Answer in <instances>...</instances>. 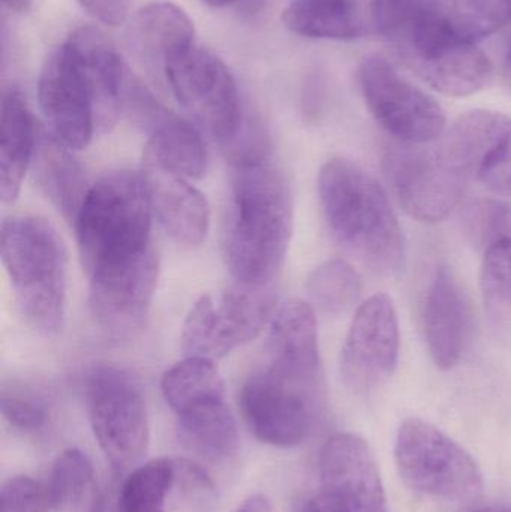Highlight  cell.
I'll return each instance as SVG.
<instances>
[{
	"mask_svg": "<svg viewBox=\"0 0 511 512\" xmlns=\"http://www.w3.org/2000/svg\"><path fill=\"white\" fill-rule=\"evenodd\" d=\"M443 143L468 180L511 198V117L470 111L453 123Z\"/></svg>",
	"mask_w": 511,
	"mask_h": 512,
	"instance_id": "2e32d148",
	"label": "cell"
},
{
	"mask_svg": "<svg viewBox=\"0 0 511 512\" xmlns=\"http://www.w3.org/2000/svg\"><path fill=\"white\" fill-rule=\"evenodd\" d=\"M465 227L476 245L489 249L500 240L510 237L511 212L509 207L497 201H480L468 207Z\"/></svg>",
	"mask_w": 511,
	"mask_h": 512,
	"instance_id": "836d02e7",
	"label": "cell"
},
{
	"mask_svg": "<svg viewBox=\"0 0 511 512\" xmlns=\"http://www.w3.org/2000/svg\"><path fill=\"white\" fill-rule=\"evenodd\" d=\"M423 322L432 361L440 369H452L464 352L470 315L461 286L447 267L435 271L426 294Z\"/></svg>",
	"mask_w": 511,
	"mask_h": 512,
	"instance_id": "44dd1931",
	"label": "cell"
},
{
	"mask_svg": "<svg viewBox=\"0 0 511 512\" xmlns=\"http://www.w3.org/2000/svg\"><path fill=\"white\" fill-rule=\"evenodd\" d=\"M312 8L345 9V11H359L357 0H291Z\"/></svg>",
	"mask_w": 511,
	"mask_h": 512,
	"instance_id": "ab89813d",
	"label": "cell"
},
{
	"mask_svg": "<svg viewBox=\"0 0 511 512\" xmlns=\"http://www.w3.org/2000/svg\"><path fill=\"white\" fill-rule=\"evenodd\" d=\"M234 512H273V508L266 496L255 495L246 499Z\"/></svg>",
	"mask_w": 511,
	"mask_h": 512,
	"instance_id": "60d3db41",
	"label": "cell"
},
{
	"mask_svg": "<svg viewBox=\"0 0 511 512\" xmlns=\"http://www.w3.org/2000/svg\"><path fill=\"white\" fill-rule=\"evenodd\" d=\"M276 313L272 286L236 282L221 297L201 295L189 310L182 330L188 357L216 361L260 336Z\"/></svg>",
	"mask_w": 511,
	"mask_h": 512,
	"instance_id": "52a82bcc",
	"label": "cell"
},
{
	"mask_svg": "<svg viewBox=\"0 0 511 512\" xmlns=\"http://www.w3.org/2000/svg\"><path fill=\"white\" fill-rule=\"evenodd\" d=\"M440 11V0H372L378 32L395 45Z\"/></svg>",
	"mask_w": 511,
	"mask_h": 512,
	"instance_id": "d6a6232c",
	"label": "cell"
},
{
	"mask_svg": "<svg viewBox=\"0 0 511 512\" xmlns=\"http://www.w3.org/2000/svg\"><path fill=\"white\" fill-rule=\"evenodd\" d=\"M38 99L50 134L59 143L72 152L89 146L96 125L95 104L77 51L68 39L45 60Z\"/></svg>",
	"mask_w": 511,
	"mask_h": 512,
	"instance_id": "5bb4252c",
	"label": "cell"
},
{
	"mask_svg": "<svg viewBox=\"0 0 511 512\" xmlns=\"http://www.w3.org/2000/svg\"><path fill=\"white\" fill-rule=\"evenodd\" d=\"M2 2L9 11L20 12V14L26 12L32 5V0H2Z\"/></svg>",
	"mask_w": 511,
	"mask_h": 512,
	"instance_id": "b9f144b4",
	"label": "cell"
},
{
	"mask_svg": "<svg viewBox=\"0 0 511 512\" xmlns=\"http://www.w3.org/2000/svg\"><path fill=\"white\" fill-rule=\"evenodd\" d=\"M158 276L155 249L87 276L90 312L101 330L113 337H131L140 331L152 307Z\"/></svg>",
	"mask_w": 511,
	"mask_h": 512,
	"instance_id": "9a60e30c",
	"label": "cell"
},
{
	"mask_svg": "<svg viewBox=\"0 0 511 512\" xmlns=\"http://www.w3.org/2000/svg\"><path fill=\"white\" fill-rule=\"evenodd\" d=\"M399 475L414 492L468 504L480 498L483 477L476 460L446 433L419 418L402 423L395 445Z\"/></svg>",
	"mask_w": 511,
	"mask_h": 512,
	"instance_id": "5b68a950",
	"label": "cell"
},
{
	"mask_svg": "<svg viewBox=\"0 0 511 512\" xmlns=\"http://www.w3.org/2000/svg\"><path fill=\"white\" fill-rule=\"evenodd\" d=\"M152 216L144 174L114 171L90 186L74 219L87 276L153 251Z\"/></svg>",
	"mask_w": 511,
	"mask_h": 512,
	"instance_id": "3957f363",
	"label": "cell"
},
{
	"mask_svg": "<svg viewBox=\"0 0 511 512\" xmlns=\"http://www.w3.org/2000/svg\"><path fill=\"white\" fill-rule=\"evenodd\" d=\"M504 74H506L507 81L511 84V50L506 59V66H504Z\"/></svg>",
	"mask_w": 511,
	"mask_h": 512,
	"instance_id": "f6af8a7d",
	"label": "cell"
},
{
	"mask_svg": "<svg viewBox=\"0 0 511 512\" xmlns=\"http://www.w3.org/2000/svg\"><path fill=\"white\" fill-rule=\"evenodd\" d=\"M144 164L185 179H200L207 167V152L197 128L165 114L152 126Z\"/></svg>",
	"mask_w": 511,
	"mask_h": 512,
	"instance_id": "cb8c5ba5",
	"label": "cell"
},
{
	"mask_svg": "<svg viewBox=\"0 0 511 512\" xmlns=\"http://www.w3.org/2000/svg\"><path fill=\"white\" fill-rule=\"evenodd\" d=\"M153 215L165 233L185 246H198L210 228V206L206 195L185 177L144 164Z\"/></svg>",
	"mask_w": 511,
	"mask_h": 512,
	"instance_id": "ffe728a7",
	"label": "cell"
},
{
	"mask_svg": "<svg viewBox=\"0 0 511 512\" xmlns=\"http://www.w3.org/2000/svg\"><path fill=\"white\" fill-rule=\"evenodd\" d=\"M209 6L213 8H224V6L236 5V3L242 2V0H204Z\"/></svg>",
	"mask_w": 511,
	"mask_h": 512,
	"instance_id": "7bdbcfd3",
	"label": "cell"
},
{
	"mask_svg": "<svg viewBox=\"0 0 511 512\" xmlns=\"http://www.w3.org/2000/svg\"><path fill=\"white\" fill-rule=\"evenodd\" d=\"M47 486L54 512H92L99 498L92 462L75 448L54 460Z\"/></svg>",
	"mask_w": 511,
	"mask_h": 512,
	"instance_id": "83f0119b",
	"label": "cell"
},
{
	"mask_svg": "<svg viewBox=\"0 0 511 512\" xmlns=\"http://www.w3.org/2000/svg\"><path fill=\"white\" fill-rule=\"evenodd\" d=\"M323 492L338 498L351 512H387L380 471L365 439L339 433L320 456Z\"/></svg>",
	"mask_w": 511,
	"mask_h": 512,
	"instance_id": "e0dca14e",
	"label": "cell"
},
{
	"mask_svg": "<svg viewBox=\"0 0 511 512\" xmlns=\"http://www.w3.org/2000/svg\"><path fill=\"white\" fill-rule=\"evenodd\" d=\"M482 291L492 327L511 333V236L486 249Z\"/></svg>",
	"mask_w": 511,
	"mask_h": 512,
	"instance_id": "4dcf8cb0",
	"label": "cell"
},
{
	"mask_svg": "<svg viewBox=\"0 0 511 512\" xmlns=\"http://www.w3.org/2000/svg\"><path fill=\"white\" fill-rule=\"evenodd\" d=\"M306 292L314 310L326 316H342L359 304L362 282L348 262L330 259L309 274Z\"/></svg>",
	"mask_w": 511,
	"mask_h": 512,
	"instance_id": "f1b7e54d",
	"label": "cell"
},
{
	"mask_svg": "<svg viewBox=\"0 0 511 512\" xmlns=\"http://www.w3.org/2000/svg\"><path fill=\"white\" fill-rule=\"evenodd\" d=\"M92 17L102 23L117 26L128 18L134 0H78Z\"/></svg>",
	"mask_w": 511,
	"mask_h": 512,
	"instance_id": "74e56055",
	"label": "cell"
},
{
	"mask_svg": "<svg viewBox=\"0 0 511 512\" xmlns=\"http://www.w3.org/2000/svg\"><path fill=\"white\" fill-rule=\"evenodd\" d=\"M35 117L20 90L9 87L0 102V198L14 204L38 146Z\"/></svg>",
	"mask_w": 511,
	"mask_h": 512,
	"instance_id": "7402d4cb",
	"label": "cell"
},
{
	"mask_svg": "<svg viewBox=\"0 0 511 512\" xmlns=\"http://www.w3.org/2000/svg\"><path fill=\"white\" fill-rule=\"evenodd\" d=\"M161 390L177 415L201 403L225 397L224 381L215 361L188 355L165 372Z\"/></svg>",
	"mask_w": 511,
	"mask_h": 512,
	"instance_id": "4316f807",
	"label": "cell"
},
{
	"mask_svg": "<svg viewBox=\"0 0 511 512\" xmlns=\"http://www.w3.org/2000/svg\"><path fill=\"white\" fill-rule=\"evenodd\" d=\"M53 511L47 484L29 477H14L5 481L0 490V512Z\"/></svg>",
	"mask_w": 511,
	"mask_h": 512,
	"instance_id": "d590c367",
	"label": "cell"
},
{
	"mask_svg": "<svg viewBox=\"0 0 511 512\" xmlns=\"http://www.w3.org/2000/svg\"><path fill=\"white\" fill-rule=\"evenodd\" d=\"M270 369L303 384L321 387V358L315 310L302 300H290L270 322Z\"/></svg>",
	"mask_w": 511,
	"mask_h": 512,
	"instance_id": "d6986e66",
	"label": "cell"
},
{
	"mask_svg": "<svg viewBox=\"0 0 511 512\" xmlns=\"http://www.w3.org/2000/svg\"><path fill=\"white\" fill-rule=\"evenodd\" d=\"M71 152L53 135H42L32 164L44 194L66 219L74 222L89 188L83 170Z\"/></svg>",
	"mask_w": 511,
	"mask_h": 512,
	"instance_id": "d4e9b609",
	"label": "cell"
},
{
	"mask_svg": "<svg viewBox=\"0 0 511 512\" xmlns=\"http://www.w3.org/2000/svg\"><path fill=\"white\" fill-rule=\"evenodd\" d=\"M84 396L93 435L108 462L117 472L138 468L150 439L140 382L119 367H96L87 376Z\"/></svg>",
	"mask_w": 511,
	"mask_h": 512,
	"instance_id": "8992f818",
	"label": "cell"
},
{
	"mask_svg": "<svg viewBox=\"0 0 511 512\" xmlns=\"http://www.w3.org/2000/svg\"><path fill=\"white\" fill-rule=\"evenodd\" d=\"M177 417L180 433L189 447L215 459L236 453L239 432L225 397L201 403Z\"/></svg>",
	"mask_w": 511,
	"mask_h": 512,
	"instance_id": "484cf974",
	"label": "cell"
},
{
	"mask_svg": "<svg viewBox=\"0 0 511 512\" xmlns=\"http://www.w3.org/2000/svg\"><path fill=\"white\" fill-rule=\"evenodd\" d=\"M473 512H511V507H485Z\"/></svg>",
	"mask_w": 511,
	"mask_h": 512,
	"instance_id": "ee69618b",
	"label": "cell"
},
{
	"mask_svg": "<svg viewBox=\"0 0 511 512\" xmlns=\"http://www.w3.org/2000/svg\"><path fill=\"white\" fill-rule=\"evenodd\" d=\"M302 512H351L339 501L335 496L330 493L321 492L320 495L315 496L309 504L303 508Z\"/></svg>",
	"mask_w": 511,
	"mask_h": 512,
	"instance_id": "f35d334b",
	"label": "cell"
},
{
	"mask_svg": "<svg viewBox=\"0 0 511 512\" xmlns=\"http://www.w3.org/2000/svg\"><path fill=\"white\" fill-rule=\"evenodd\" d=\"M359 84L372 116L396 141L431 143L443 134L446 116L440 104L383 57L363 60Z\"/></svg>",
	"mask_w": 511,
	"mask_h": 512,
	"instance_id": "7c38bea8",
	"label": "cell"
},
{
	"mask_svg": "<svg viewBox=\"0 0 511 512\" xmlns=\"http://www.w3.org/2000/svg\"><path fill=\"white\" fill-rule=\"evenodd\" d=\"M173 490L192 512H206L215 501V484L204 469L189 460H174Z\"/></svg>",
	"mask_w": 511,
	"mask_h": 512,
	"instance_id": "e575fe53",
	"label": "cell"
},
{
	"mask_svg": "<svg viewBox=\"0 0 511 512\" xmlns=\"http://www.w3.org/2000/svg\"><path fill=\"white\" fill-rule=\"evenodd\" d=\"M405 63L428 86L447 96H470L491 81V60L474 42L461 38L441 11L396 44Z\"/></svg>",
	"mask_w": 511,
	"mask_h": 512,
	"instance_id": "9c48e42d",
	"label": "cell"
},
{
	"mask_svg": "<svg viewBox=\"0 0 511 512\" xmlns=\"http://www.w3.org/2000/svg\"><path fill=\"white\" fill-rule=\"evenodd\" d=\"M173 481L174 460L158 459L138 466L120 490V511L165 512Z\"/></svg>",
	"mask_w": 511,
	"mask_h": 512,
	"instance_id": "f546056e",
	"label": "cell"
},
{
	"mask_svg": "<svg viewBox=\"0 0 511 512\" xmlns=\"http://www.w3.org/2000/svg\"><path fill=\"white\" fill-rule=\"evenodd\" d=\"M318 195L333 236L351 255L377 273L401 268L405 245L398 216L368 171L348 159H332L318 174Z\"/></svg>",
	"mask_w": 511,
	"mask_h": 512,
	"instance_id": "7a4b0ae2",
	"label": "cell"
},
{
	"mask_svg": "<svg viewBox=\"0 0 511 512\" xmlns=\"http://www.w3.org/2000/svg\"><path fill=\"white\" fill-rule=\"evenodd\" d=\"M165 84L213 138L228 143L239 135V89L228 66L212 51L194 45L174 57L165 69Z\"/></svg>",
	"mask_w": 511,
	"mask_h": 512,
	"instance_id": "30bf717a",
	"label": "cell"
},
{
	"mask_svg": "<svg viewBox=\"0 0 511 512\" xmlns=\"http://www.w3.org/2000/svg\"><path fill=\"white\" fill-rule=\"evenodd\" d=\"M68 41L77 51L95 104L96 123H110L122 105L128 69L104 33L93 27L75 30Z\"/></svg>",
	"mask_w": 511,
	"mask_h": 512,
	"instance_id": "603a6c76",
	"label": "cell"
},
{
	"mask_svg": "<svg viewBox=\"0 0 511 512\" xmlns=\"http://www.w3.org/2000/svg\"><path fill=\"white\" fill-rule=\"evenodd\" d=\"M194 45L191 18L170 2L144 6L132 15L123 33V47L129 59L159 83H165L168 63Z\"/></svg>",
	"mask_w": 511,
	"mask_h": 512,
	"instance_id": "ac0fdd59",
	"label": "cell"
},
{
	"mask_svg": "<svg viewBox=\"0 0 511 512\" xmlns=\"http://www.w3.org/2000/svg\"><path fill=\"white\" fill-rule=\"evenodd\" d=\"M393 141L383 165L387 182L402 209L420 222H440L458 206L467 176L443 141Z\"/></svg>",
	"mask_w": 511,
	"mask_h": 512,
	"instance_id": "ba28073f",
	"label": "cell"
},
{
	"mask_svg": "<svg viewBox=\"0 0 511 512\" xmlns=\"http://www.w3.org/2000/svg\"><path fill=\"white\" fill-rule=\"evenodd\" d=\"M0 409H2L3 418L11 426L20 430L33 432L47 423V409L38 399L26 394L3 391L0 397Z\"/></svg>",
	"mask_w": 511,
	"mask_h": 512,
	"instance_id": "8d00e7d4",
	"label": "cell"
},
{
	"mask_svg": "<svg viewBox=\"0 0 511 512\" xmlns=\"http://www.w3.org/2000/svg\"><path fill=\"white\" fill-rule=\"evenodd\" d=\"M0 252L27 324L44 336L59 333L65 321L66 255L53 225L35 216L5 219Z\"/></svg>",
	"mask_w": 511,
	"mask_h": 512,
	"instance_id": "277c9868",
	"label": "cell"
},
{
	"mask_svg": "<svg viewBox=\"0 0 511 512\" xmlns=\"http://www.w3.org/2000/svg\"><path fill=\"white\" fill-rule=\"evenodd\" d=\"M321 387L302 384L275 370H258L240 391V409L255 438L273 447L302 444L314 426Z\"/></svg>",
	"mask_w": 511,
	"mask_h": 512,
	"instance_id": "8fae6325",
	"label": "cell"
},
{
	"mask_svg": "<svg viewBox=\"0 0 511 512\" xmlns=\"http://www.w3.org/2000/svg\"><path fill=\"white\" fill-rule=\"evenodd\" d=\"M441 15L461 38L476 44L511 21V0H444Z\"/></svg>",
	"mask_w": 511,
	"mask_h": 512,
	"instance_id": "1f68e13d",
	"label": "cell"
},
{
	"mask_svg": "<svg viewBox=\"0 0 511 512\" xmlns=\"http://www.w3.org/2000/svg\"><path fill=\"white\" fill-rule=\"evenodd\" d=\"M293 224V195L284 171L263 147L237 153L225 242L236 282L272 283L290 248Z\"/></svg>",
	"mask_w": 511,
	"mask_h": 512,
	"instance_id": "6da1fadb",
	"label": "cell"
},
{
	"mask_svg": "<svg viewBox=\"0 0 511 512\" xmlns=\"http://www.w3.org/2000/svg\"><path fill=\"white\" fill-rule=\"evenodd\" d=\"M399 322L395 304L375 294L357 307L341 354V375L354 393L386 384L399 361Z\"/></svg>",
	"mask_w": 511,
	"mask_h": 512,
	"instance_id": "4fadbf2b",
	"label": "cell"
}]
</instances>
